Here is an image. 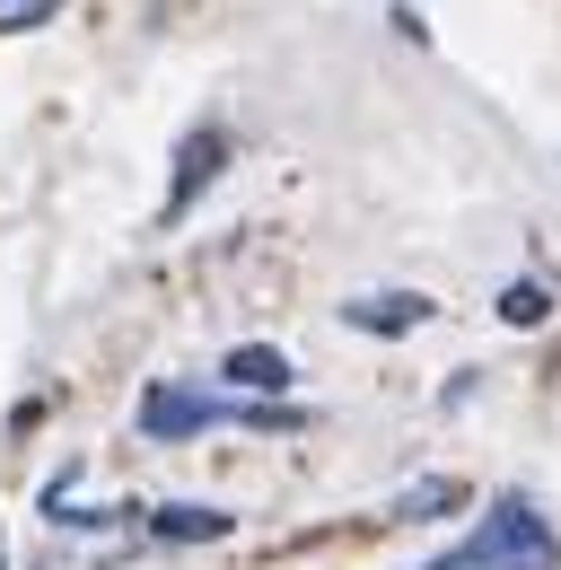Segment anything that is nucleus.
<instances>
[{
    "instance_id": "1",
    "label": "nucleus",
    "mask_w": 561,
    "mask_h": 570,
    "mask_svg": "<svg viewBox=\"0 0 561 570\" xmlns=\"http://www.w3.org/2000/svg\"><path fill=\"white\" fill-rule=\"evenodd\" d=\"M553 562H561L553 527H544L526 500H491L483 535H474V544H456L447 562H430V570H553Z\"/></svg>"
},
{
    "instance_id": "2",
    "label": "nucleus",
    "mask_w": 561,
    "mask_h": 570,
    "mask_svg": "<svg viewBox=\"0 0 561 570\" xmlns=\"http://www.w3.org/2000/svg\"><path fill=\"white\" fill-rule=\"evenodd\" d=\"M203 422H219V404L194 395V386H149L140 395V430L149 439H185V430H203Z\"/></svg>"
},
{
    "instance_id": "3",
    "label": "nucleus",
    "mask_w": 561,
    "mask_h": 570,
    "mask_svg": "<svg viewBox=\"0 0 561 570\" xmlns=\"http://www.w3.org/2000/svg\"><path fill=\"white\" fill-rule=\"evenodd\" d=\"M219 368H228V386H246V395H280V386H289V360H280L273 343H237Z\"/></svg>"
},
{
    "instance_id": "4",
    "label": "nucleus",
    "mask_w": 561,
    "mask_h": 570,
    "mask_svg": "<svg viewBox=\"0 0 561 570\" xmlns=\"http://www.w3.org/2000/svg\"><path fill=\"white\" fill-rule=\"evenodd\" d=\"M149 527H158L167 544H210V535H228V509H194V500H167V509H149Z\"/></svg>"
},
{
    "instance_id": "5",
    "label": "nucleus",
    "mask_w": 561,
    "mask_h": 570,
    "mask_svg": "<svg viewBox=\"0 0 561 570\" xmlns=\"http://www.w3.org/2000/svg\"><path fill=\"white\" fill-rule=\"evenodd\" d=\"M219 132H194V141H185V176H176V194H167V212H185V203H194V194H203L210 176H219Z\"/></svg>"
},
{
    "instance_id": "6",
    "label": "nucleus",
    "mask_w": 561,
    "mask_h": 570,
    "mask_svg": "<svg viewBox=\"0 0 561 570\" xmlns=\"http://www.w3.org/2000/svg\"><path fill=\"white\" fill-rule=\"evenodd\" d=\"M343 316H351V325H368V334H404V325L430 316V298H351Z\"/></svg>"
},
{
    "instance_id": "7",
    "label": "nucleus",
    "mask_w": 561,
    "mask_h": 570,
    "mask_svg": "<svg viewBox=\"0 0 561 570\" xmlns=\"http://www.w3.org/2000/svg\"><path fill=\"white\" fill-rule=\"evenodd\" d=\"M500 316H509V325H544V316H553V298H544L535 282H509V289H500Z\"/></svg>"
},
{
    "instance_id": "8",
    "label": "nucleus",
    "mask_w": 561,
    "mask_h": 570,
    "mask_svg": "<svg viewBox=\"0 0 561 570\" xmlns=\"http://www.w3.org/2000/svg\"><path fill=\"white\" fill-rule=\"evenodd\" d=\"M62 0H0V36H18V27H45Z\"/></svg>"
}]
</instances>
